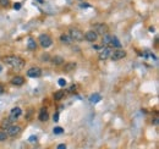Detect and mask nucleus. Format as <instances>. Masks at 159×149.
<instances>
[{
  "instance_id": "obj_1",
  "label": "nucleus",
  "mask_w": 159,
  "mask_h": 149,
  "mask_svg": "<svg viewBox=\"0 0 159 149\" xmlns=\"http://www.w3.org/2000/svg\"><path fill=\"white\" fill-rule=\"evenodd\" d=\"M3 61L6 65L12 66L14 68H17V70H21L25 66V61L21 58H19V56H15V55H11V56H5L3 59Z\"/></svg>"
},
{
  "instance_id": "obj_2",
  "label": "nucleus",
  "mask_w": 159,
  "mask_h": 149,
  "mask_svg": "<svg viewBox=\"0 0 159 149\" xmlns=\"http://www.w3.org/2000/svg\"><path fill=\"white\" fill-rule=\"evenodd\" d=\"M70 38H71V41H75V42H82L84 41V34L77 29V28H72V29H70Z\"/></svg>"
},
{
  "instance_id": "obj_3",
  "label": "nucleus",
  "mask_w": 159,
  "mask_h": 149,
  "mask_svg": "<svg viewBox=\"0 0 159 149\" xmlns=\"http://www.w3.org/2000/svg\"><path fill=\"white\" fill-rule=\"evenodd\" d=\"M126 56V51L125 50H122V49H116V50H114L113 53H110V59L113 60V61H118V60H121V59H124Z\"/></svg>"
},
{
  "instance_id": "obj_4",
  "label": "nucleus",
  "mask_w": 159,
  "mask_h": 149,
  "mask_svg": "<svg viewBox=\"0 0 159 149\" xmlns=\"http://www.w3.org/2000/svg\"><path fill=\"white\" fill-rule=\"evenodd\" d=\"M38 39H39V43H41L42 48H44V49L49 48V47L51 45V43H53L51 38H50V37H49L48 34H41Z\"/></svg>"
},
{
  "instance_id": "obj_5",
  "label": "nucleus",
  "mask_w": 159,
  "mask_h": 149,
  "mask_svg": "<svg viewBox=\"0 0 159 149\" xmlns=\"http://www.w3.org/2000/svg\"><path fill=\"white\" fill-rule=\"evenodd\" d=\"M27 76L32 78H38L42 76V68L41 67H31L27 70Z\"/></svg>"
},
{
  "instance_id": "obj_6",
  "label": "nucleus",
  "mask_w": 159,
  "mask_h": 149,
  "mask_svg": "<svg viewBox=\"0 0 159 149\" xmlns=\"http://www.w3.org/2000/svg\"><path fill=\"white\" fill-rule=\"evenodd\" d=\"M93 28H94V32L97 34H100V35L108 33V26L105 25V23H96L93 26Z\"/></svg>"
},
{
  "instance_id": "obj_7",
  "label": "nucleus",
  "mask_w": 159,
  "mask_h": 149,
  "mask_svg": "<svg viewBox=\"0 0 159 149\" xmlns=\"http://www.w3.org/2000/svg\"><path fill=\"white\" fill-rule=\"evenodd\" d=\"M20 132H21V127L19 125H10L6 131L8 136H17Z\"/></svg>"
},
{
  "instance_id": "obj_8",
  "label": "nucleus",
  "mask_w": 159,
  "mask_h": 149,
  "mask_svg": "<svg viewBox=\"0 0 159 149\" xmlns=\"http://www.w3.org/2000/svg\"><path fill=\"white\" fill-rule=\"evenodd\" d=\"M84 39L88 41V42H91V43H94L98 39V34L94 31H87L84 33Z\"/></svg>"
},
{
  "instance_id": "obj_9",
  "label": "nucleus",
  "mask_w": 159,
  "mask_h": 149,
  "mask_svg": "<svg viewBox=\"0 0 159 149\" xmlns=\"http://www.w3.org/2000/svg\"><path fill=\"white\" fill-rule=\"evenodd\" d=\"M22 114V110H21V108H19V106H16V108H14L12 110H11V114H10V120L14 122V121H16L17 119H19V116Z\"/></svg>"
},
{
  "instance_id": "obj_10",
  "label": "nucleus",
  "mask_w": 159,
  "mask_h": 149,
  "mask_svg": "<svg viewBox=\"0 0 159 149\" xmlns=\"http://www.w3.org/2000/svg\"><path fill=\"white\" fill-rule=\"evenodd\" d=\"M38 117H39V120H41L42 122H45V121H48V119H49V114H48V110H47L45 108H42V109H41Z\"/></svg>"
},
{
  "instance_id": "obj_11",
  "label": "nucleus",
  "mask_w": 159,
  "mask_h": 149,
  "mask_svg": "<svg viewBox=\"0 0 159 149\" xmlns=\"http://www.w3.org/2000/svg\"><path fill=\"white\" fill-rule=\"evenodd\" d=\"M110 49L109 48H103V50L99 53V59L100 60H105V59H108L110 56Z\"/></svg>"
},
{
  "instance_id": "obj_12",
  "label": "nucleus",
  "mask_w": 159,
  "mask_h": 149,
  "mask_svg": "<svg viewBox=\"0 0 159 149\" xmlns=\"http://www.w3.org/2000/svg\"><path fill=\"white\" fill-rule=\"evenodd\" d=\"M109 48H116V49H121V43L120 41L118 39V37L115 35H112V42H110V45Z\"/></svg>"
},
{
  "instance_id": "obj_13",
  "label": "nucleus",
  "mask_w": 159,
  "mask_h": 149,
  "mask_svg": "<svg viewBox=\"0 0 159 149\" xmlns=\"http://www.w3.org/2000/svg\"><path fill=\"white\" fill-rule=\"evenodd\" d=\"M23 83H25V78L22 76H16L11 80V84L14 86H22Z\"/></svg>"
},
{
  "instance_id": "obj_14",
  "label": "nucleus",
  "mask_w": 159,
  "mask_h": 149,
  "mask_svg": "<svg viewBox=\"0 0 159 149\" xmlns=\"http://www.w3.org/2000/svg\"><path fill=\"white\" fill-rule=\"evenodd\" d=\"M50 60H51L53 65H55V66H59V65L64 64V59H63V56H59V55H57V56H53Z\"/></svg>"
},
{
  "instance_id": "obj_15",
  "label": "nucleus",
  "mask_w": 159,
  "mask_h": 149,
  "mask_svg": "<svg viewBox=\"0 0 159 149\" xmlns=\"http://www.w3.org/2000/svg\"><path fill=\"white\" fill-rule=\"evenodd\" d=\"M100 100H102V96L98 94V93H94V94H92V96L90 97V102L93 103V104H97V103H99Z\"/></svg>"
},
{
  "instance_id": "obj_16",
  "label": "nucleus",
  "mask_w": 159,
  "mask_h": 149,
  "mask_svg": "<svg viewBox=\"0 0 159 149\" xmlns=\"http://www.w3.org/2000/svg\"><path fill=\"white\" fill-rule=\"evenodd\" d=\"M27 48L28 50H36L37 49V43L33 38H29L28 42H27Z\"/></svg>"
},
{
  "instance_id": "obj_17",
  "label": "nucleus",
  "mask_w": 159,
  "mask_h": 149,
  "mask_svg": "<svg viewBox=\"0 0 159 149\" xmlns=\"http://www.w3.org/2000/svg\"><path fill=\"white\" fill-rule=\"evenodd\" d=\"M64 96H65V92L63 90V89H60V90H57L54 94H53V97H54V99L55 100H61L63 98H64Z\"/></svg>"
},
{
  "instance_id": "obj_18",
  "label": "nucleus",
  "mask_w": 159,
  "mask_h": 149,
  "mask_svg": "<svg viewBox=\"0 0 159 149\" xmlns=\"http://www.w3.org/2000/svg\"><path fill=\"white\" fill-rule=\"evenodd\" d=\"M76 66H77V64H76V62H69V64H66V65H65L64 71H65V72H70V71L75 70V68H76Z\"/></svg>"
},
{
  "instance_id": "obj_19",
  "label": "nucleus",
  "mask_w": 159,
  "mask_h": 149,
  "mask_svg": "<svg viewBox=\"0 0 159 149\" xmlns=\"http://www.w3.org/2000/svg\"><path fill=\"white\" fill-rule=\"evenodd\" d=\"M60 41L63 42V43H65V44H70L72 41H71V38H70V35H67V34H61L60 35Z\"/></svg>"
},
{
  "instance_id": "obj_20",
  "label": "nucleus",
  "mask_w": 159,
  "mask_h": 149,
  "mask_svg": "<svg viewBox=\"0 0 159 149\" xmlns=\"http://www.w3.org/2000/svg\"><path fill=\"white\" fill-rule=\"evenodd\" d=\"M11 123H12V121H11V120L8 117L6 120H4V121L2 122V127H3V128H6V127H9Z\"/></svg>"
},
{
  "instance_id": "obj_21",
  "label": "nucleus",
  "mask_w": 159,
  "mask_h": 149,
  "mask_svg": "<svg viewBox=\"0 0 159 149\" xmlns=\"http://www.w3.org/2000/svg\"><path fill=\"white\" fill-rule=\"evenodd\" d=\"M53 132H54V135H61V133H64V128L63 127H54Z\"/></svg>"
},
{
  "instance_id": "obj_22",
  "label": "nucleus",
  "mask_w": 159,
  "mask_h": 149,
  "mask_svg": "<svg viewBox=\"0 0 159 149\" xmlns=\"http://www.w3.org/2000/svg\"><path fill=\"white\" fill-rule=\"evenodd\" d=\"M6 138H8V133H6V132H4V131H0V142L5 141Z\"/></svg>"
},
{
  "instance_id": "obj_23",
  "label": "nucleus",
  "mask_w": 159,
  "mask_h": 149,
  "mask_svg": "<svg viewBox=\"0 0 159 149\" xmlns=\"http://www.w3.org/2000/svg\"><path fill=\"white\" fill-rule=\"evenodd\" d=\"M9 4H10V0H0V5L3 8H6Z\"/></svg>"
},
{
  "instance_id": "obj_24",
  "label": "nucleus",
  "mask_w": 159,
  "mask_h": 149,
  "mask_svg": "<svg viewBox=\"0 0 159 149\" xmlns=\"http://www.w3.org/2000/svg\"><path fill=\"white\" fill-rule=\"evenodd\" d=\"M58 83H59L60 87H65V86H66V81H65L64 78H60V80L58 81Z\"/></svg>"
},
{
  "instance_id": "obj_25",
  "label": "nucleus",
  "mask_w": 159,
  "mask_h": 149,
  "mask_svg": "<svg viewBox=\"0 0 159 149\" xmlns=\"http://www.w3.org/2000/svg\"><path fill=\"white\" fill-rule=\"evenodd\" d=\"M21 8H22L21 3H15V4H14V9H15V10H20Z\"/></svg>"
},
{
  "instance_id": "obj_26",
  "label": "nucleus",
  "mask_w": 159,
  "mask_h": 149,
  "mask_svg": "<svg viewBox=\"0 0 159 149\" xmlns=\"http://www.w3.org/2000/svg\"><path fill=\"white\" fill-rule=\"evenodd\" d=\"M49 58H50V56H49L48 54H44V55H42V60H43V61H49V60H50Z\"/></svg>"
},
{
  "instance_id": "obj_27",
  "label": "nucleus",
  "mask_w": 159,
  "mask_h": 149,
  "mask_svg": "<svg viewBox=\"0 0 159 149\" xmlns=\"http://www.w3.org/2000/svg\"><path fill=\"white\" fill-rule=\"evenodd\" d=\"M37 139H38L37 136H31V137L28 138V142H32V143H33V142H37Z\"/></svg>"
},
{
  "instance_id": "obj_28",
  "label": "nucleus",
  "mask_w": 159,
  "mask_h": 149,
  "mask_svg": "<svg viewBox=\"0 0 159 149\" xmlns=\"http://www.w3.org/2000/svg\"><path fill=\"white\" fill-rule=\"evenodd\" d=\"M53 120H54V122H58L59 121V113H55L54 116H53Z\"/></svg>"
},
{
  "instance_id": "obj_29",
  "label": "nucleus",
  "mask_w": 159,
  "mask_h": 149,
  "mask_svg": "<svg viewBox=\"0 0 159 149\" xmlns=\"http://www.w3.org/2000/svg\"><path fill=\"white\" fill-rule=\"evenodd\" d=\"M75 90H76V86H75V84H72L71 87L69 88V92H70V93H72V92H75Z\"/></svg>"
},
{
  "instance_id": "obj_30",
  "label": "nucleus",
  "mask_w": 159,
  "mask_h": 149,
  "mask_svg": "<svg viewBox=\"0 0 159 149\" xmlns=\"http://www.w3.org/2000/svg\"><path fill=\"white\" fill-rule=\"evenodd\" d=\"M57 149H66V145L61 143V144H59V145H58V148H57Z\"/></svg>"
},
{
  "instance_id": "obj_31",
  "label": "nucleus",
  "mask_w": 159,
  "mask_h": 149,
  "mask_svg": "<svg viewBox=\"0 0 159 149\" xmlns=\"http://www.w3.org/2000/svg\"><path fill=\"white\" fill-rule=\"evenodd\" d=\"M3 93H4V87L0 84V94H3Z\"/></svg>"
},
{
  "instance_id": "obj_32",
  "label": "nucleus",
  "mask_w": 159,
  "mask_h": 149,
  "mask_svg": "<svg viewBox=\"0 0 159 149\" xmlns=\"http://www.w3.org/2000/svg\"><path fill=\"white\" fill-rule=\"evenodd\" d=\"M88 6H90L88 4H81V8H88Z\"/></svg>"
},
{
  "instance_id": "obj_33",
  "label": "nucleus",
  "mask_w": 159,
  "mask_h": 149,
  "mask_svg": "<svg viewBox=\"0 0 159 149\" xmlns=\"http://www.w3.org/2000/svg\"><path fill=\"white\" fill-rule=\"evenodd\" d=\"M2 71H3V66H2V65H0V72H2Z\"/></svg>"
},
{
  "instance_id": "obj_34",
  "label": "nucleus",
  "mask_w": 159,
  "mask_h": 149,
  "mask_svg": "<svg viewBox=\"0 0 159 149\" xmlns=\"http://www.w3.org/2000/svg\"><path fill=\"white\" fill-rule=\"evenodd\" d=\"M37 2H38V3H41V4H42V3H43V0H37Z\"/></svg>"
}]
</instances>
